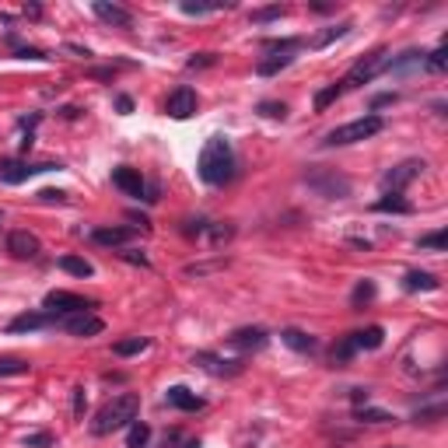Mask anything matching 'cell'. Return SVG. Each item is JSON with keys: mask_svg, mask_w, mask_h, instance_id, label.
I'll return each instance as SVG.
<instances>
[{"mask_svg": "<svg viewBox=\"0 0 448 448\" xmlns=\"http://www.w3.org/2000/svg\"><path fill=\"white\" fill-rule=\"evenodd\" d=\"M112 182H116L126 196H144V189H147V186H144V176H140L137 169H126V165H123V169H112Z\"/></svg>", "mask_w": 448, "mask_h": 448, "instance_id": "e0dca14e", "label": "cell"}, {"mask_svg": "<svg viewBox=\"0 0 448 448\" xmlns=\"http://www.w3.org/2000/svg\"><path fill=\"white\" fill-rule=\"evenodd\" d=\"M91 7H95V14H98L102 21H109V25H119V28H130V25H133V14H130L126 7H119V4H109V0H95Z\"/></svg>", "mask_w": 448, "mask_h": 448, "instance_id": "9a60e30c", "label": "cell"}, {"mask_svg": "<svg viewBox=\"0 0 448 448\" xmlns=\"http://www.w3.org/2000/svg\"><path fill=\"white\" fill-rule=\"evenodd\" d=\"M284 14V7L277 4V7H263V11H253V25H263V21H273V18H280Z\"/></svg>", "mask_w": 448, "mask_h": 448, "instance_id": "8d00e7d4", "label": "cell"}, {"mask_svg": "<svg viewBox=\"0 0 448 448\" xmlns=\"http://www.w3.org/2000/svg\"><path fill=\"white\" fill-rule=\"evenodd\" d=\"M25 448H53V435L49 431H39V435H28Z\"/></svg>", "mask_w": 448, "mask_h": 448, "instance_id": "d590c367", "label": "cell"}, {"mask_svg": "<svg viewBox=\"0 0 448 448\" xmlns=\"http://www.w3.org/2000/svg\"><path fill=\"white\" fill-rule=\"evenodd\" d=\"M375 210H378V214H413V203L403 200L399 193H385V196L375 203Z\"/></svg>", "mask_w": 448, "mask_h": 448, "instance_id": "603a6c76", "label": "cell"}, {"mask_svg": "<svg viewBox=\"0 0 448 448\" xmlns=\"http://www.w3.org/2000/svg\"><path fill=\"white\" fill-rule=\"evenodd\" d=\"M358 354V347H354V340L351 337H344L337 347H333V364H347V361Z\"/></svg>", "mask_w": 448, "mask_h": 448, "instance_id": "f546056e", "label": "cell"}, {"mask_svg": "<svg viewBox=\"0 0 448 448\" xmlns=\"http://www.w3.org/2000/svg\"><path fill=\"white\" fill-rule=\"evenodd\" d=\"M305 182H308L319 196H326V200H344V196H351V179H347V176H337V172H326V169L308 172Z\"/></svg>", "mask_w": 448, "mask_h": 448, "instance_id": "52a82bcc", "label": "cell"}, {"mask_svg": "<svg viewBox=\"0 0 448 448\" xmlns=\"http://www.w3.org/2000/svg\"><path fill=\"white\" fill-rule=\"evenodd\" d=\"M221 7H228V4H193V0H182V11L186 14H214Z\"/></svg>", "mask_w": 448, "mask_h": 448, "instance_id": "d6a6232c", "label": "cell"}, {"mask_svg": "<svg viewBox=\"0 0 448 448\" xmlns=\"http://www.w3.org/2000/svg\"><path fill=\"white\" fill-rule=\"evenodd\" d=\"M46 312L56 319V326H60V319H71V315H85L95 308V301L88 298H81V294H71V291H49L46 294Z\"/></svg>", "mask_w": 448, "mask_h": 448, "instance_id": "5b68a950", "label": "cell"}, {"mask_svg": "<svg viewBox=\"0 0 448 448\" xmlns=\"http://www.w3.org/2000/svg\"><path fill=\"white\" fill-rule=\"evenodd\" d=\"M39 238L32 235V231H11L7 235V253L11 256H18V260H35L39 256Z\"/></svg>", "mask_w": 448, "mask_h": 448, "instance_id": "9c48e42d", "label": "cell"}, {"mask_svg": "<svg viewBox=\"0 0 448 448\" xmlns=\"http://www.w3.org/2000/svg\"><path fill=\"white\" fill-rule=\"evenodd\" d=\"M193 364L207 368L210 375H238V371H242V364H238V361H221L217 354H207V351H203V354H196Z\"/></svg>", "mask_w": 448, "mask_h": 448, "instance_id": "d6986e66", "label": "cell"}, {"mask_svg": "<svg viewBox=\"0 0 448 448\" xmlns=\"http://www.w3.org/2000/svg\"><path fill=\"white\" fill-rule=\"evenodd\" d=\"M354 417H358L361 424H392V420H396L389 410H375V406H358Z\"/></svg>", "mask_w": 448, "mask_h": 448, "instance_id": "484cf974", "label": "cell"}, {"mask_svg": "<svg viewBox=\"0 0 448 448\" xmlns=\"http://www.w3.org/2000/svg\"><path fill=\"white\" fill-rule=\"evenodd\" d=\"M147 442H151V428L140 424V420H133L130 431H126V448H147Z\"/></svg>", "mask_w": 448, "mask_h": 448, "instance_id": "d4e9b609", "label": "cell"}, {"mask_svg": "<svg viewBox=\"0 0 448 448\" xmlns=\"http://www.w3.org/2000/svg\"><path fill=\"white\" fill-rule=\"evenodd\" d=\"M389 102H396V95H378V98H375V109H378V105H389Z\"/></svg>", "mask_w": 448, "mask_h": 448, "instance_id": "f6af8a7d", "label": "cell"}, {"mask_svg": "<svg viewBox=\"0 0 448 448\" xmlns=\"http://www.w3.org/2000/svg\"><path fill=\"white\" fill-rule=\"evenodd\" d=\"M147 347H151L147 337H126V340H116V344H112V354H116V358H133V354H140V351H147Z\"/></svg>", "mask_w": 448, "mask_h": 448, "instance_id": "cb8c5ba5", "label": "cell"}, {"mask_svg": "<svg viewBox=\"0 0 448 448\" xmlns=\"http://www.w3.org/2000/svg\"><path fill=\"white\" fill-rule=\"evenodd\" d=\"M403 287H406L410 294H413V291H438V280H435V273H428V270H406Z\"/></svg>", "mask_w": 448, "mask_h": 448, "instance_id": "44dd1931", "label": "cell"}, {"mask_svg": "<svg viewBox=\"0 0 448 448\" xmlns=\"http://www.w3.org/2000/svg\"><path fill=\"white\" fill-rule=\"evenodd\" d=\"M210 63H214V53H200V56L189 60V71H196V67H210Z\"/></svg>", "mask_w": 448, "mask_h": 448, "instance_id": "b9f144b4", "label": "cell"}, {"mask_svg": "<svg viewBox=\"0 0 448 448\" xmlns=\"http://www.w3.org/2000/svg\"><path fill=\"white\" fill-rule=\"evenodd\" d=\"M420 249H435V253H445L448 246V235L445 231H431V235H420V242H417Z\"/></svg>", "mask_w": 448, "mask_h": 448, "instance_id": "4dcf8cb0", "label": "cell"}, {"mask_svg": "<svg viewBox=\"0 0 448 448\" xmlns=\"http://www.w3.org/2000/svg\"><path fill=\"white\" fill-rule=\"evenodd\" d=\"M351 340H354L358 351H378L382 340H385V329H382V326H368V329H361V333H351Z\"/></svg>", "mask_w": 448, "mask_h": 448, "instance_id": "7402d4cb", "label": "cell"}, {"mask_svg": "<svg viewBox=\"0 0 448 448\" xmlns=\"http://www.w3.org/2000/svg\"><path fill=\"white\" fill-rule=\"evenodd\" d=\"M280 340H284L291 351H298V354H312V351L319 347V340H315L312 333H305V329H294V326H287V329L280 333Z\"/></svg>", "mask_w": 448, "mask_h": 448, "instance_id": "ac0fdd59", "label": "cell"}, {"mask_svg": "<svg viewBox=\"0 0 448 448\" xmlns=\"http://www.w3.org/2000/svg\"><path fill=\"white\" fill-rule=\"evenodd\" d=\"M123 260H126V263H137V267H147V256H144V253H133V249L123 253Z\"/></svg>", "mask_w": 448, "mask_h": 448, "instance_id": "7bdbcfd3", "label": "cell"}, {"mask_svg": "<svg viewBox=\"0 0 448 448\" xmlns=\"http://www.w3.org/2000/svg\"><path fill=\"white\" fill-rule=\"evenodd\" d=\"M60 326H63L71 337H98V333L105 329V322H102L98 315H91V312H85V315H71V319H60Z\"/></svg>", "mask_w": 448, "mask_h": 448, "instance_id": "30bf717a", "label": "cell"}, {"mask_svg": "<svg viewBox=\"0 0 448 448\" xmlns=\"http://www.w3.org/2000/svg\"><path fill=\"white\" fill-rule=\"evenodd\" d=\"M389 67V53L385 49H375V53H368L364 60H358L354 67H351V74L340 81L344 88H358V85H368V81H375L382 71Z\"/></svg>", "mask_w": 448, "mask_h": 448, "instance_id": "8992f818", "label": "cell"}, {"mask_svg": "<svg viewBox=\"0 0 448 448\" xmlns=\"http://www.w3.org/2000/svg\"><path fill=\"white\" fill-rule=\"evenodd\" d=\"M39 200H42V203H63V200H67V193H63V189H42V193H39Z\"/></svg>", "mask_w": 448, "mask_h": 448, "instance_id": "f35d334b", "label": "cell"}, {"mask_svg": "<svg viewBox=\"0 0 448 448\" xmlns=\"http://www.w3.org/2000/svg\"><path fill=\"white\" fill-rule=\"evenodd\" d=\"M420 172H424V162H403V165H396V169L385 172V186H389L392 193H399L403 186H410Z\"/></svg>", "mask_w": 448, "mask_h": 448, "instance_id": "4fadbf2b", "label": "cell"}, {"mask_svg": "<svg viewBox=\"0 0 448 448\" xmlns=\"http://www.w3.org/2000/svg\"><path fill=\"white\" fill-rule=\"evenodd\" d=\"M85 406H88L85 389H74V417H85Z\"/></svg>", "mask_w": 448, "mask_h": 448, "instance_id": "ab89813d", "label": "cell"}, {"mask_svg": "<svg viewBox=\"0 0 448 448\" xmlns=\"http://www.w3.org/2000/svg\"><path fill=\"white\" fill-rule=\"evenodd\" d=\"M354 403H368V389H354Z\"/></svg>", "mask_w": 448, "mask_h": 448, "instance_id": "bcb514c9", "label": "cell"}, {"mask_svg": "<svg viewBox=\"0 0 448 448\" xmlns=\"http://www.w3.org/2000/svg\"><path fill=\"white\" fill-rule=\"evenodd\" d=\"M428 67H431V71H442V67H445V46H438V49L431 53V60H428Z\"/></svg>", "mask_w": 448, "mask_h": 448, "instance_id": "60d3db41", "label": "cell"}, {"mask_svg": "<svg viewBox=\"0 0 448 448\" xmlns=\"http://www.w3.org/2000/svg\"><path fill=\"white\" fill-rule=\"evenodd\" d=\"M32 371V364L21 358H0V378L4 375H28Z\"/></svg>", "mask_w": 448, "mask_h": 448, "instance_id": "83f0119b", "label": "cell"}, {"mask_svg": "<svg viewBox=\"0 0 448 448\" xmlns=\"http://www.w3.org/2000/svg\"><path fill=\"white\" fill-rule=\"evenodd\" d=\"M165 403H169V406H176V410H186V413L203 410V399H200L193 389H186V385H172V389L165 392Z\"/></svg>", "mask_w": 448, "mask_h": 448, "instance_id": "5bb4252c", "label": "cell"}, {"mask_svg": "<svg viewBox=\"0 0 448 448\" xmlns=\"http://www.w3.org/2000/svg\"><path fill=\"white\" fill-rule=\"evenodd\" d=\"M340 95H344V85H329V88H322L319 95H315V109L322 112V109H326V105H333Z\"/></svg>", "mask_w": 448, "mask_h": 448, "instance_id": "1f68e13d", "label": "cell"}, {"mask_svg": "<svg viewBox=\"0 0 448 448\" xmlns=\"http://www.w3.org/2000/svg\"><path fill=\"white\" fill-rule=\"evenodd\" d=\"M137 413H140V396H137V392H119V396H112V399L95 413L91 435L105 438V435H112V431H119V428H130V424L137 420Z\"/></svg>", "mask_w": 448, "mask_h": 448, "instance_id": "7a4b0ae2", "label": "cell"}, {"mask_svg": "<svg viewBox=\"0 0 448 448\" xmlns=\"http://www.w3.org/2000/svg\"><path fill=\"white\" fill-rule=\"evenodd\" d=\"M260 112H263L267 119H284V116H287V105H284V102H260Z\"/></svg>", "mask_w": 448, "mask_h": 448, "instance_id": "e575fe53", "label": "cell"}, {"mask_svg": "<svg viewBox=\"0 0 448 448\" xmlns=\"http://www.w3.org/2000/svg\"><path fill=\"white\" fill-rule=\"evenodd\" d=\"M347 32H351V25L344 21V25H337V28H326L322 35H315V42H312V46H315V49H322V46H329L333 39H344Z\"/></svg>", "mask_w": 448, "mask_h": 448, "instance_id": "f1b7e54d", "label": "cell"}, {"mask_svg": "<svg viewBox=\"0 0 448 448\" xmlns=\"http://www.w3.org/2000/svg\"><path fill=\"white\" fill-rule=\"evenodd\" d=\"M196 169H200V179L207 186H224L231 179L235 176V151H231L228 137H210L200 151Z\"/></svg>", "mask_w": 448, "mask_h": 448, "instance_id": "6da1fadb", "label": "cell"}, {"mask_svg": "<svg viewBox=\"0 0 448 448\" xmlns=\"http://www.w3.org/2000/svg\"><path fill=\"white\" fill-rule=\"evenodd\" d=\"M46 326H56V319L49 312H25L18 319H11V333H32V329H46Z\"/></svg>", "mask_w": 448, "mask_h": 448, "instance_id": "2e32d148", "label": "cell"}, {"mask_svg": "<svg viewBox=\"0 0 448 448\" xmlns=\"http://www.w3.org/2000/svg\"><path fill=\"white\" fill-rule=\"evenodd\" d=\"M116 105H119V112H130V109H133V102H130L126 95H119V98H116Z\"/></svg>", "mask_w": 448, "mask_h": 448, "instance_id": "ee69618b", "label": "cell"}, {"mask_svg": "<svg viewBox=\"0 0 448 448\" xmlns=\"http://www.w3.org/2000/svg\"><path fill=\"white\" fill-rule=\"evenodd\" d=\"M53 169H60V165H53V162H42V165H28V162L7 158V162L0 165V179L11 182V186H18V182H25L28 176H39V172H53Z\"/></svg>", "mask_w": 448, "mask_h": 448, "instance_id": "ba28073f", "label": "cell"}, {"mask_svg": "<svg viewBox=\"0 0 448 448\" xmlns=\"http://www.w3.org/2000/svg\"><path fill=\"white\" fill-rule=\"evenodd\" d=\"M60 270H67L74 277H91L95 273V267H91L88 260H81V256H60Z\"/></svg>", "mask_w": 448, "mask_h": 448, "instance_id": "4316f807", "label": "cell"}, {"mask_svg": "<svg viewBox=\"0 0 448 448\" xmlns=\"http://www.w3.org/2000/svg\"><path fill=\"white\" fill-rule=\"evenodd\" d=\"M91 238H95L98 246H126V242L133 238V228H95Z\"/></svg>", "mask_w": 448, "mask_h": 448, "instance_id": "ffe728a7", "label": "cell"}, {"mask_svg": "<svg viewBox=\"0 0 448 448\" xmlns=\"http://www.w3.org/2000/svg\"><path fill=\"white\" fill-rule=\"evenodd\" d=\"M228 344H231V347H238V351H263V347H267V329H263V326H246V329H235V333L228 337Z\"/></svg>", "mask_w": 448, "mask_h": 448, "instance_id": "7c38bea8", "label": "cell"}, {"mask_svg": "<svg viewBox=\"0 0 448 448\" xmlns=\"http://www.w3.org/2000/svg\"><path fill=\"white\" fill-rule=\"evenodd\" d=\"M301 49V39H280V42H270L267 46V56L256 63V74L260 78H273V74H280L284 67H291L294 63V53Z\"/></svg>", "mask_w": 448, "mask_h": 448, "instance_id": "277c9868", "label": "cell"}, {"mask_svg": "<svg viewBox=\"0 0 448 448\" xmlns=\"http://www.w3.org/2000/svg\"><path fill=\"white\" fill-rule=\"evenodd\" d=\"M165 109H169L172 119H189V116L196 112V91L186 88V85L176 88L172 95H169V105H165Z\"/></svg>", "mask_w": 448, "mask_h": 448, "instance_id": "8fae6325", "label": "cell"}, {"mask_svg": "<svg viewBox=\"0 0 448 448\" xmlns=\"http://www.w3.org/2000/svg\"><path fill=\"white\" fill-rule=\"evenodd\" d=\"M438 417H445V406H428V410H417V424L424 420V424H431V420H438Z\"/></svg>", "mask_w": 448, "mask_h": 448, "instance_id": "74e56055", "label": "cell"}, {"mask_svg": "<svg viewBox=\"0 0 448 448\" xmlns=\"http://www.w3.org/2000/svg\"><path fill=\"white\" fill-rule=\"evenodd\" d=\"M371 298H375V284H371V280H361L358 287H354V294H351L354 305H364V301H371Z\"/></svg>", "mask_w": 448, "mask_h": 448, "instance_id": "836d02e7", "label": "cell"}, {"mask_svg": "<svg viewBox=\"0 0 448 448\" xmlns=\"http://www.w3.org/2000/svg\"><path fill=\"white\" fill-rule=\"evenodd\" d=\"M382 130V116H364V119H354V123H344V126H337V130H329L326 133V147H347V144H358V140H368V137H375Z\"/></svg>", "mask_w": 448, "mask_h": 448, "instance_id": "3957f363", "label": "cell"}]
</instances>
